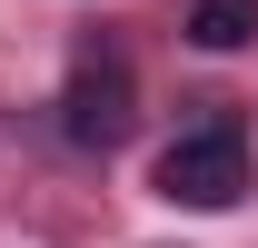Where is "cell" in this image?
Here are the masks:
<instances>
[{"mask_svg": "<svg viewBox=\"0 0 258 248\" xmlns=\"http://www.w3.org/2000/svg\"><path fill=\"white\" fill-rule=\"evenodd\" d=\"M189 40L199 50H248L258 40V0H189Z\"/></svg>", "mask_w": 258, "mask_h": 248, "instance_id": "3", "label": "cell"}, {"mask_svg": "<svg viewBox=\"0 0 258 248\" xmlns=\"http://www.w3.org/2000/svg\"><path fill=\"white\" fill-rule=\"evenodd\" d=\"M129 119H139V90H129L119 40H80L70 90H60V129H70V149H119Z\"/></svg>", "mask_w": 258, "mask_h": 248, "instance_id": "2", "label": "cell"}, {"mask_svg": "<svg viewBox=\"0 0 258 248\" xmlns=\"http://www.w3.org/2000/svg\"><path fill=\"white\" fill-rule=\"evenodd\" d=\"M238 189H248V129H238V109H209L199 129H179L159 149V199L169 209H238Z\"/></svg>", "mask_w": 258, "mask_h": 248, "instance_id": "1", "label": "cell"}]
</instances>
